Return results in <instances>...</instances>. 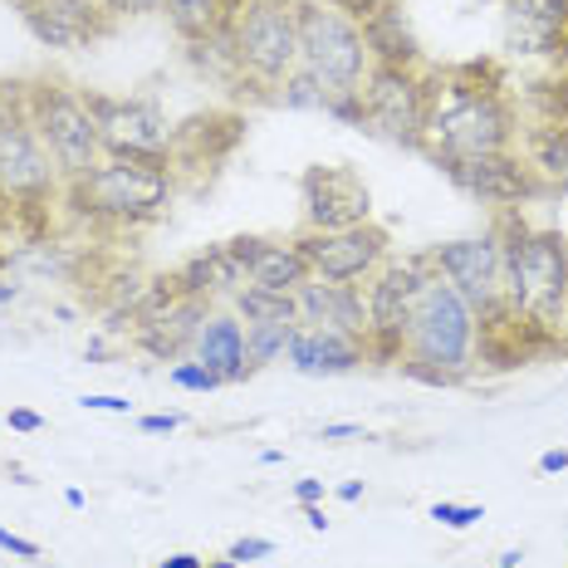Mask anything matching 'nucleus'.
<instances>
[{
	"label": "nucleus",
	"mask_w": 568,
	"mask_h": 568,
	"mask_svg": "<svg viewBox=\"0 0 568 568\" xmlns=\"http://www.w3.org/2000/svg\"><path fill=\"white\" fill-rule=\"evenodd\" d=\"M426 142L422 158L436 168L476 162L490 152H510L519 142V109L510 99V79L495 59L426 69Z\"/></svg>",
	"instance_id": "f257e3e1"
},
{
	"label": "nucleus",
	"mask_w": 568,
	"mask_h": 568,
	"mask_svg": "<svg viewBox=\"0 0 568 568\" xmlns=\"http://www.w3.org/2000/svg\"><path fill=\"white\" fill-rule=\"evenodd\" d=\"M490 231L505 255V310L525 318L544 343L564 338L568 314V235L535 226L525 211H495Z\"/></svg>",
	"instance_id": "f03ea898"
},
{
	"label": "nucleus",
	"mask_w": 568,
	"mask_h": 568,
	"mask_svg": "<svg viewBox=\"0 0 568 568\" xmlns=\"http://www.w3.org/2000/svg\"><path fill=\"white\" fill-rule=\"evenodd\" d=\"M397 368L422 387H460L480 373V314L442 275L426 280L412 310Z\"/></svg>",
	"instance_id": "7ed1b4c3"
},
{
	"label": "nucleus",
	"mask_w": 568,
	"mask_h": 568,
	"mask_svg": "<svg viewBox=\"0 0 568 568\" xmlns=\"http://www.w3.org/2000/svg\"><path fill=\"white\" fill-rule=\"evenodd\" d=\"M176 201V172L158 168V162H123V158H103L93 172L64 182V201L84 226L93 231H148L158 226Z\"/></svg>",
	"instance_id": "20e7f679"
},
{
	"label": "nucleus",
	"mask_w": 568,
	"mask_h": 568,
	"mask_svg": "<svg viewBox=\"0 0 568 568\" xmlns=\"http://www.w3.org/2000/svg\"><path fill=\"white\" fill-rule=\"evenodd\" d=\"M226 34L241 74L235 89L270 103L280 79L300 69V0H235Z\"/></svg>",
	"instance_id": "39448f33"
},
{
	"label": "nucleus",
	"mask_w": 568,
	"mask_h": 568,
	"mask_svg": "<svg viewBox=\"0 0 568 568\" xmlns=\"http://www.w3.org/2000/svg\"><path fill=\"white\" fill-rule=\"evenodd\" d=\"M59 201H64V176L34 133L20 84L0 89V211L30 216V211L59 206Z\"/></svg>",
	"instance_id": "423d86ee"
},
{
	"label": "nucleus",
	"mask_w": 568,
	"mask_h": 568,
	"mask_svg": "<svg viewBox=\"0 0 568 568\" xmlns=\"http://www.w3.org/2000/svg\"><path fill=\"white\" fill-rule=\"evenodd\" d=\"M20 99H26L34 133H40L44 152L54 158L64 182L99 168L103 142H99V128H93L84 89L64 84V79H30V84H20Z\"/></svg>",
	"instance_id": "0eeeda50"
},
{
	"label": "nucleus",
	"mask_w": 568,
	"mask_h": 568,
	"mask_svg": "<svg viewBox=\"0 0 568 568\" xmlns=\"http://www.w3.org/2000/svg\"><path fill=\"white\" fill-rule=\"evenodd\" d=\"M300 69H310L334 93H358L373 69L363 26L328 0H300Z\"/></svg>",
	"instance_id": "6e6552de"
},
{
	"label": "nucleus",
	"mask_w": 568,
	"mask_h": 568,
	"mask_svg": "<svg viewBox=\"0 0 568 568\" xmlns=\"http://www.w3.org/2000/svg\"><path fill=\"white\" fill-rule=\"evenodd\" d=\"M432 275H436L432 255L412 251V255H393L368 284H363V300H368V334H363V343H368V363L397 368L412 310H417V300H422V290Z\"/></svg>",
	"instance_id": "1a4fd4ad"
},
{
	"label": "nucleus",
	"mask_w": 568,
	"mask_h": 568,
	"mask_svg": "<svg viewBox=\"0 0 568 568\" xmlns=\"http://www.w3.org/2000/svg\"><path fill=\"white\" fill-rule=\"evenodd\" d=\"M93 128H99L103 158H123V162H158L172 168V118L162 113L158 99L148 93H93L84 89Z\"/></svg>",
	"instance_id": "9d476101"
},
{
	"label": "nucleus",
	"mask_w": 568,
	"mask_h": 568,
	"mask_svg": "<svg viewBox=\"0 0 568 568\" xmlns=\"http://www.w3.org/2000/svg\"><path fill=\"white\" fill-rule=\"evenodd\" d=\"M426 64L422 69H397V64H373L358 89L363 109V133L393 142V148L422 152L426 142Z\"/></svg>",
	"instance_id": "9b49d317"
},
{
	"label": "nucleus",
	"mask_w": 568,
	"mask_h": 568,
	"mask_svg": "<svg viewBox=\"0 0 568 568\" xmlns=\"http://www.w3.org/2000/svg\"><path fill=\"white\" fill-rule=\"evenodd\" d=\"M314 280L328 284H368L377 270L393 260V231L383 221H363L348 231H294Z\"/></svg>",
	"instance_id": "f8f14e48"
},
{
	"label": "nucleus",
	"mask_w": 568,
	"mask_h": 568,
	"mask_svg": "<svg viewBox=\"0 0 568 568\" xmlns=\"http://www.w3.org/2000/svg\"><path fill=\"white\" fill-rule=\"evenodd\" d=\"M432 265L460 300L476 314H490L505 304V255H500V235L480 231V235H456V241L432 245Z\"/></svg>",
	"instance_id": "ddd939ff"
},
{
	"label": "nucleus",
	"mask_w": 568,
	"mask_h": 568,
	"mask_svg": "<svg viewBox=\"0 0 568 568\" xmlns=\"http://www.w3.org/2000/svg\"><path fill=\"white\" fill-rule=\"evenodd\" d=\"M300 231H348L373 221V192L343 162H314L300 172Z\"/></svg>",
	"instance_id": "4468645a"
},
{
	"label": "nucleus",
	"mask_w": 568,
	"mask_h": 568,
	"mask_svg": "<svg viewBox=\"0 0 568 568\" xmlns=\"http://www.w3.org/2000/svg\"><path fill=\"white\" fill-rule=\"evenodd\" d=\"M16 16L30 30V40L50 54L93 50L118 30L113 10L103 0H16Z\"/></svg>",
	"instance_id": "2eb2a0df"
},
{
	"label": "nucleus",
	"mask_w": 568,
	"mask_h": 568,
	"mask_svg": "<svg viewBox=\"0 0 568 568\" xmlns=\"http://www.w3.org/2000/svg\"><path fill=\"white\" fill-rule=\"evenodd\" d=\"M495 16L510 59L568 64V0H495Z\"/></svg>",
	"instance_id": "dca6fc26"
},
{
	"label": "nucleus",
	"mask_w": 568,
	"mask_h": 568,
	"mask_svg": "<svg viewBox=\"0 0 568 568\" xmlns=\"http://www.w3.org/2000/svg\"><path fill=\"white\" fill-rule=\"evenodd\" d=\"M446 176H452V186H460L470 201H480L490 211H525L529 201L549 196L519 148L490 152V158H476V162H456V168H446Z\"/></svg>",
	"instance_id": "f3484780"
},
{
	"label": "nucleus",
	"mask_w": 568,
	"mask_h": 568,
	"mask_svg": "<svg viewBox=\"0 0 568 568\" xmlns=\"http://www.w3.org/2000/svg\"><path fill=\"white\" fill-rule=\"evenodd\" d=\"M211 314H216L211 300L176 294V300H168L158 314H148L133 334H128V348L142 353V358H152V363H182V358H192L196 334Z\"/></svg>",
	"instance_id": "a211bd4d"
},
{
	"label": "nucleus",
	"mask_w": 568,
	"mask_h": 568,
	"mask_svg": "<svg viewBox=\"0 0 568 568\" xmlns=\"http://www.w3.org/2000/svg\"><path fill=\"white\" fill-rule=\"evenodd\" d=\"M226 251H231L235 265H241L245 284H260V290L294 294L300 284L314 280L310 260H304L294 235H231Z\"/></svg>",
	"instance_id": "6ab92c4d"
},
{
	"label": "nucleus",
	"mask_w": 568,
	"mask_h": 568,
	"mask_svg": "<svg viewBox=\"0 0 568 568\" xmlns=\"http://www.w3.org/2000/svg\"><path fill=\"white\" fill-rule=\"evenodd\" d=\"M284 363L300 377H343L368 363V343L343 334V328H304L300 324L290 348H284Z\"/></svg>",
	"instance_id": "aec40b11"
},
{
	"label": "nucleus",
	"mask_w": 568,
	"mask_h": 568,
	"mask_svg": "<svg viewBox=\"0 0 568 568\" xmlns=\"http://www.w3.org/2000/svg\"><path fill=\"white\" fill-rule=\"evenodd\" d=\"M294 314H300L304 328H343V334H353V338L368 334V300H363V284L310 280L294 290Z\"/></svg>",
	"instance_id": "412c9836"
},
{
	"label": "nucleus",
	"mask_w": 568,
	"mask_h": 568,
	"mask_svg": "<svg viewBox=\"0 0 568 568\" xmlns=\"http://www.w3.org/2000/svg\"><path fill=\"white\" fill-rule=\"evenodd\" d=\"M172 284H176V294H192V300H211L221 310V304H231V294L245 284L241 275V265L231 260L226 251V241H216V245H201L196 255H186L176 270H168Z\"/></svg>",
	"instance_id": "4be33fe9"
},
{
	"label": "nucleus",
	"mask_w": 568,
	"mask_h": 568,
	"mask_svg": "<svg viewBox=\"0 0 568 568\" xmlns=\"http://www.w3.org/2000/svg\"><path fill=\"white\" fill-rule=\"evenodd\" d=\"M363 44H368L373 64H397V69H422L426 64L417 26H412V16H407L402 0H387L383 10H373V16L363 20Z\"/></svg>",
	"instance_id": "5701e85b"
},
{
	"label": "nucleus",
	"mask_w": 568,
	"mask_h": 568,
	"mask_svg": "<svg viewBox=\"0 0 568 568\" xmlns=\"http://www.w3.org/2000/svg\"><path fill=\"white\" fill-rule=\"evenodd\" d=\"M192 358L206 363L211 373H221L226 383H245V324L231 310H216L201 324Z\"/></svg>",
	"instance_id": "b1692460"
},
{
	"label": "nucleus",
	"mask_w": 568,
	"mask_h": 568,
	"mask_svg": "<svg viewBox=\"0 0 568 568\" xmlns=\"http://www.w3.org/2000/svg\"><path fill=\"white\" fill-rule=\"evenodd\" d=\"M525 162L535 168L544 192H568V118H549V123L529 128L525 138Z\"/></svg>",
	"instance_id": "393cba45"
},
{
	"label": "nucleus",
	"mask_w": 568,
	"mask_h": 568,
	"mask_svg": "<svg viewBox=\"0 0 568 568\" xmlns=\"http://www.w3.org/2000/svg\"><path fill=\"white\" fill-rule=\"evenodd\" d=\"M158 16L168 20L172 34H176L182 44H196V40H206V34L226 30L231 0H162Z\"/></svg>",
	"instance_id": "a878e982"
},
{
	"label": "nucleus",
	"mask_w": 568,
	"mask_h": 568,
	"mask_svg": "<svg viewBox=\"0 0 568 568\" xmlns=\"http://www.w3.org/2000/svg\"><path fill=\"white\" fill-rule=\"evenodd\" d=\"M226 310L241 318V324H300V314H294V294L260 290V284H241V290L231 294Z\"/></svg>",
	"instance_id": "bb28decb"
},
{
	"label": "nucleus",
	"mask_w": 568,
	"mask_h": 568,
	"mask_svg": "<svg viewBox=\"0 0 568 568\" xmlns=\"http://www.w3.org/2000/svg\"><path fill=\"white\" fill-rule=\"evenodd\" d=\"M294 328L300 324H245V383H251L255 373L284 363V348H290Z\"/></svg>",
	"instance_id": "cd10ccee"
},
{
	"label": "nucleus",
	"mask_w": 568,
	"mask_h": 568,
	"mask_svg": "<svg viewBox=\"0 0 568 568\" xmlns=\"http://www.w3.org/2000/svg\"><path fill=\"white\" fill-rule=\"evenodd\" d=\"M168 383L172 387H182V393H216V387H226V377L221 373H211L206 363H196V358H182V363H172L168 368Z\"/></svg>",
	"instance_id": "c85d7f7f"
},
{
	"label": "nucleus",
	"mask_w": 568,
	"mask_h": 568,
	"mask_svg": "<svg viewBox=\"0 0 568 568\" xmlns=\"http://www.w3.org/2000/svg\"><path fill=\"white\" fill-rule=\"evenodd\" d=\"M432 519L436 525H446V529H470L476 519H485L480 505H456V500H436L432 505Z\"/></svg>",
	"instance_id": "c756f323"
},
{
	"label": "nucleus",
	"mask_w": 568,
	"mask_h": 568,
	"mask_svg": "<svg viewBox=\"0 0 568 568\" xmlns=\"http://www.w3.org/2000/svg\"><path fill=\"white\" fill-rule=\"evenodd\" d=\"M270 554H275V539H265V535H245V539H235L231 544V554L226 559L241 568V564H255V559H270Z\"/></svg>",
	"instance_id": "7c9ffc66"
},
{
	"label": "nucleus",
	"mask_w": 568,
	"mask_h": 568,
	"mask_svg": "<svg viewBox=\"0 0 568 568\" xmlns=\"http://www.w3.org/2000/svg\"><path fill=\"white\" fill-rule=\"evenodd\" d=\"M103 6L113 10V20L123 26V20H142V16H158L162 0H103Z\"/></svg>",
	"instance_id": "2f4dec72"
},
{
	"label": "nucleus",
	"mask_w": 568,
	"mask_h": 568,
	"mask_svg": "<svg viewBox=\"0 0 568 568\" xmlns=\"http://www.w3.org/2000/svg\"><path fill=\"white\" fill-rule=\"evenodd\" d=\"M79 407H84V412H113V417H128V412H133V402L113 397V393H89V397H79Z\"/></svg>",
	"instance_id": "473e14b6"
},
{
	"label": "nucleus",
	"mask_w": 568,
	"mask_h": 568,
	"mask_svg": "<svg viewBox=\"0 0 568 568\" xmlns=\"http://www.w3.org/2000/svg\"><path fill=\"white\" fill-rule=\"evenodd\" d=\"M0 549H6V554H16V559H40V544H34V539H26V535H16V529H6V525H0Z\"/></svg>",
	"instance_id": "72a5a7b5"
},
{
	"label": "nucleus",
	"mask_w": 568,
	"mask_h": 568,
	"mask_svg": "<svg viewBox=\"0 0 568 568\" xmlns=\"http://www.w3.org/2000/svg\"><path fill=\"white\" fill-rule=\"evenodd\" d=\"M6 422H10V432H26V436L44 432V417H40V412H30V407H10Z\"/></svg>",
	"instance_id": "f704fd0d"
},
{
	"label": "nucleus",
	"mask_w": 568,
	"mask_h": 568,
	"mask_svg": "<svg viewBox=\"0 0 568 568\" xmlns=\"http://www.w3.org/2000/svg\"><path fill=\"white\" fill-rule=\"evenodd\" d=\"M328 6L343 10L348 20H358V26H363V20H368L373 10H383V6H387V0H328Z\"/></svg>",
	"instance_id": "c9c22d12"
},
{
	"label": "nucleus",
	"mask_w": 568,
	"mask_h": 568,
	"mask_svg": "<svg viewBox=\"0 0 568 568\" xmlns=\"http://www.w3.org/2000/svg\"><path fill=\"white\" fill-rule=\"evenodd\" d=\"M148 436H168V432H176L182 426V412H152V417H142L138 422Z\"/></svg>",
	"instance_id": "e433bc0d"
},
{
	"label": "nucleus",
	"mask_w": 568,
	"mask_h": 568,
	"mask_svg": "<svg viewBox=\"0 0 568 568\" xmlns=\"http://www.w3.org/2000/svg\"><path fill=\"white\" fill-rule=\"evenodd\" d=\"M358 436H368L358 422H328L324 432H318V442H358Z\"/></svg>",
	"instance_id": "4c0bfd02"
},
{
	"label": "nucleus",
	"mask_w": 568,
	"mask_h": 568,
	"mask_svg": "<svg viewBox=\"0 0 568 568\" xmlns=\"http://www.w3.org/2000/svg\"><path fill=\"white\" fill-rule=\"evenodd\" d=\"M324 495H328V485L324 480H294V500L300 505H324Z\"/></svg>",
	"instance_id": "58836bf2"
},
{
	"label": "nucleus",
	"mask_w": 568,
	"mask_h": 568,
	"mask_svg": "<svg viewBox=\"0 0 568 568\" xmlns=\"http://www.w3.org/2000/svg\"><path fill=\"white\" fill-rule=\"evenodd\" d=\"M539 470H544V476H564V470H568V452H564V446L544 452V456H539Z\"/></svg>",
	"instance_id": "ea45409f"
},
{
	"label": "nucleus",
	"mask_w": 568,
	"mask_h": 568,
	"mask_svg": "<svg viewBox=\"0 0 568 568\" xmlns=\"http://www.w3.org/2000/svg\"><path fill=\"white\" fill-rule=\"evenodd\" d=\"M158 568H206V559H201V554H172V559H162Z\"/></svg>",
	"instance_id": "a19ab883"
},
{
	"label": "nucleus",
	"mask_w": 568,
	"mask_h": 568,
	"mask_svg": "<svg viewBox=\"0 0 568 568\" xmlns=\"http://www.w3.org/2000/svg\"><path fill=\"white\" fill-rule=\"evenodd\" d=\"M304 519H310V529H318V535H324V529H328V515H324V505H304Z\"/></svg>",
	"instance_id": "79ce46f5"
},
{
	"label": "nucleus",
	"mask_w": 568,
	"mask_h": 568,
	"mask_svg": "<svg viewBox=\"0 0 568 568\" xmlns=\"http://www.w3.org/2000/svg\"><path fill=\"white\" fill-rule=\"evenodd\" d=\"M338 500H348V505L363 500V480H343V485H338Z\"/></svg>",
	"instance_id": "37998d69"
},
{
	"label": "nucleus",
	"mask_w": 568,
	"mask_h": 568,
	"mask_svg": "<svg viewBox=\"0 0 568 568\" xmlns=\"http://www.w3.org/2000/svg\"><path fill=\"white\" fill-rule=\"evenodd\" d=\"M64 505H69V510H84V490H79V485H69V490H64Z\"/></svg>",
	"instance_id": "c03bdc74"
},
{
	"label": "nucleus",
	"mask_w": 568,
	"mask_h": 568,
	"mask_svg": "<svg viewBox=\"0 0 568 568\" xmlns=\"http://www.w3.org/2000/svg\"><path fill=\"white\" fill-rule=\"evenodd\" d=\"M10 300H20V284H6V280H0V304H10Z\"/></svg>",
	"instance_id": "a18cd8bd"
},
{
	"label": "nucleus",
	"mask_w": 568,
	"mask_h": 568,
	"mask_svg": "<svg viewBox=\"0 0 568 568\" xmlns=\"http://www.w3.org/2000/svg\"><path fill=\"white\" fill-rule=\"evenodd\" d=\"M519 559H525V554H519V549H510V554H500V568H519Z\"/></svg>",
	"instance_id": "49530a36"
},
{
	"label": "nucleus",
	"mask_w": 568,
	"mask_h": 568,
	"mask_svg": "<svg viewBox=\"0 0 568 568\" xmlns=\"http://www.w3.org/2000/svg\"><path fill=\"white\" fill-rule=\"evenodd\" d=\"M206 568H235V564H231V559H211Z\"/></svg>",
	"instance_id": "de8ad7c7"
},
{
	"label": "nucleus",
	"mask_w": 568,
	"mask_h": 568,
	"mask_svg": "<svg viewBox=\"0 0 568 568\" xmlns=\"http://www.w3.org/2000/svg\"><path fill=\"white\" fill-rule=\"evenodd\" d=\"M564 334H568V314H564Z\"/></svg>",
	"instance_id": "09e8293b"
},
{
	"label": "nucleus",
	"mask_w": 568,
	"mask_h": 568,
	"mask_svg": "<svg viewBox=\"0 0 568 568\" xmlns=\"http://www.w3.org/2000/svg\"><path fill=\"white\" fill-rule=\"evenodd\" d=\"M402 6H412V0H402Z\"/></svg>",
	"instance_id": "8fccbe9b"
},
{
	"label": "nucleus",
	"mask_w": 568,
	"mask_h": 568,
	"mask_svg": "<svg viewBox=\"0 0 568 568\" xmlns=\"http://www.w3.org/2000/svg\"><path fill=\"white\" fill-rule=\"evenodd\" d=\"M231 6H235V0H231Z\"/></svg>",
	"instance_id": "3c124183"
}]
</instances>
